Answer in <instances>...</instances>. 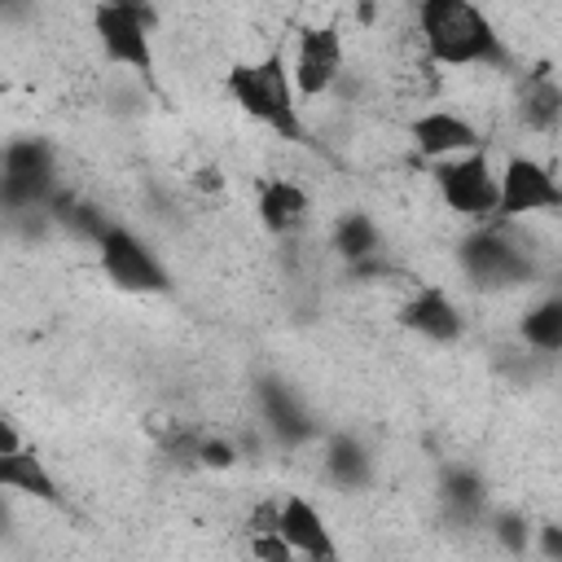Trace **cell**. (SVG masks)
Here are the masks:
<instances>
[{
    "mask_svg": "<svg viewBox=\"0 0 562 562\" xmlns=\"http://www.w3.org/2000/svg\"><path fill=\"white\" fill-rule=\"evenodd\" d=\"M334 246H338L342 259L360 263V259H373V255H378L382 237H378V224H373L364 211H347V215L338 220V228H334Z\"/></svg>",
    "mask_w": 562,
    "mask_h": 562,
    "instance_id": "cell-19",
    "label": "cell"
},
{
    "mask_svg": "<svg viewBox=\"0 0 562 562\" xmlns=\"http://www.w3.org/2000/svg\"><path fill=\"white\" fill-rule=\"evenodd\" d=\"M325 474L338 487H364L373 479V457L356 435H334L325 448Z\"/></svg>",
    "mask_w": 562,
    "mask_h": 562,
    "instance_id": "cell-17",
    "label": "cell"
},
{
    "mask_svg": "<svg viewBox=\"0 0 562 562\" xmlns=\"http://www.w3.org/2000/svg\"><path fill=\"white\" fill-rule=\"evenodd\" d=\"M422 40L439 66H474V61H505L501 35L470 0H426L422 4Z\"/></svg>",
    "mask_w": 562,
    "mask_h": 562,
    "instance_id": "cell-1",
    "label": "cell"
},
{
    "mask_svg": "<svg viewBox=\"0 0 562 562\" xmlns=\"http://www.w3.org/2000/svg\"><path fill=\"white\" fill-rule=\"evenodd\" d=\"M518 334H522V342H531V347H540V351H562V294L536 303V307L522 316Z\"/></svg>",
    "mask_w": 562,
    "mask_h": 562,
    "instance_id": "cell-20",
    "label": "cell"
},
{
    "mask_svg": "<svg viewBox=\"0 0 562 562\" xmlns=\"http://www.w3.org/2000/svg\"><path fill=\"white\" fill-rule=\"evenodd\" d=\"M518 119L531 132H553L562 123V88L549 79V70H536L518 97Z\"/></svg>",
    "mask_w": 562,
    "mask_h": 562,
    "instance_id": "cell-16",
    "label": "cell"
},
{
    "mask_svg": "<svg viewBox=\"0 0 562 562\" xmlns=\"http://www.w3.org/2000/svg\"><path fill=\"white\" fill-rule=\"evenodd\" d=\"M97 40L110 61L132 66L149 88H154V48H149V26L154 9L149 4H97L92 9Z\"/></svg>",
    "mask_w": 562,
    "mask_h": 562,
    "instance_id": "cell-4",
    "label": "cell"
},
{
    "mask_svg": "<svg viewBox=\"0 0 562 562\" xmlns=\"http://www.w3.org/2000/svg\"><path fill=\"white\" fill-rule=\"evenodd\" d=\"M0 487L22 492V496L44 501V505H61L57 479L44 470V461L35 457V448H22V452H13V457H0Z\"/></svg>",
    "mask_w": 562,
    "mask_h": 562,
    "instance_id": "cell-14",
    "label": "cell"
},
{
    "mask_svg": "<svg viewBox=\"0 0 562 562\" xmlns=\"http://www.w3.org/2000/svg\"><path fill=\"white\" fill-rule=\"evenodd\" d=\"M57 193V162L48 140H13L4 149V202L9 211L48 206Z\"/></svg>",
    "mask_w": 562,
    "mask_h": 562,
    "instance_id": "cell-6",
    "label": "cell"
},
{
    "mask_svg": "<svg viewBox=\"0 0 562 562\" xmlns=\"http://www.w3.org/2000/svg\"><path fill=\"white\" fill-rule=\"evenodd\" d=\"M101 268L114 285L123 290H136V294H162L171 281L162 272V263L149 255V246L140 237H132L127 228H110L105 241H101Z\"/></svg>",
    "mask_w": 562,
    "mask_h": 562,
    "instance_id": "cell-8",
    "label": "cell"
},
{
    "mask_svg": "<svg viewBox=\"0 0 562 562\" xmlns=\"http://www.w3.org/2000/svg\"><path fill=\"white\" fill-rule=\"evenodd\" d=\"M259 220H263V228L277 233V237L294 233V228L307 220V193H303L299 184H290V180L263 184V193H259Z\"/></svg>",
    "mask_w": 562,
    "mask_h": 562,
    "instance_id": "cell-15",
    "label": "cell"
},
{
    "mask_svg": "<svg viewBox=\"0 0 562 562\" xmlns=\"http://www.w3.org/2000/svg\"><path fill=\"white\" fill-rule=\"evenodd\" d=\"M536 544H540V553L549 562H562V522H544L540 536H536Z\"/></svg>",
    "mask_w": 562,
    "mask_h": 562,
    "instance_id": "cell-26",
    "label": "cell"
},
{
    "mask_svg": "<svg viewBox=\"0 0 562 562\" xmlns=\"http://www.w3.org/2000/svg\"><path fill=\"white\" fill-rule=\"evenodd\" d=\"M281 536L307 562H338V549H334V536H329L321 509L307 505L303 496H285V505H281Z\"/></svg>",
    "mask_w": 562,
    "mask_h": 562,
    "instance_id": "cell-11",
    "label": "cell"
},
{
    "mask_svg": "<svg viewBox=\"0 0 562 562\" xmlns=\"http://www.w3.org/2000/svg\"><path fill=\"white\" fill-rule=\"evenodd\" d=\"M435 184L448 211L470 215V220H496L501 211V176L487 162V149L448 158L435 167Z\"/></svg>",
    "mask_w": 562,
    "mask_h": 562,
    "instance_id": "cell-3",
    "label": "cell"
},
{
    "mask_svg": "<svg viewBox=\"0 0 562 562\" xmlns=\"http://www.w3.org/2000/svg\"><path fill=\"white\" fill-rule=\"evenodd\" d=\"M439 496H443L452 518H479L487 509V487L470 465H452L439 483Z\"/></svg>",
    "mask_w": 562,
    "mask_h": 562,
    "instance_id": "cell-18",
    "label": "cell"
},
{
    "mask_svg": "<svg viewBox=\"0 0 562 562\" xmlns=\"http://www.w3.org/2000/svg\"><path fill=\"white\" fill-rule=\"evenodd\" d=\"M562 206V184L553 180V171L536 158L514 154L501 171V211L496 220H518L531 211H558Z\"/></svg>",
    "mask_w": 562,
    "mask_h": 562,
    "instance_id": "cell-7",
    "label": "cell"
},
{
    "mask_svg": "<svg viewBox=\"0 0 562 562\" xmlns=\"http://www.w3.org/2000/svg\"><path fill=\"white\" fill-rule=\"evenodd\" d=\"M457 259H461L465 277H470L474 285H483V290L527 285L531 272H536L531 259H527V250H518L501 228H479V233H470V237L461 241Z\"/></svg>",
    "mask_w": 562,
    "mask_h": 562,
    "instance_id": "cell-5",
    "label": "cell"
},
{
    "mask_svg": "<svg viewBox=\"0 0 562 562\" xmlns=\"http://www.w3.org/2000/svg\"><path fill=\"white\" fill-rule=\"evenodd\" d=\"M281 505L285 501H259L250 509V536H281Z\"/></svg>",
    "mask_w": 562,
    "mask_h": 562,
    "instance_id": "cell-24",
    "label": "cell"
},
{
    "mask_svg": "<svg viewBox=\"0 0 562 562\" xmlns=\"http://www.w3.org/2000/svg\"><path fill=\"white\" fill-rule=\"evenodd\" d=\"M338 70H342V35H338V26H303L299 57H294V92L312 101V97L334 88Z\"/></svg>",
    "mask_w": 562,
    "mask_h": 562,
    "instance_id": "cell-9",
    "label": "cell"
},
{
    "mask_svg": "<svg viewBox=\"0 0 562 562\" xmlns=\"http://www.w3.org/2000/svg\"><path fill=\"white\" fill-rule=\"evenodd\" d=\"M228 92L250 119L268 123L281 140H303V119H299V105H294V70L285 66L281 53L233 66L228 70Z\"/></svg>",
    "mask_w": 562,
    "mask_h": 562,
    "instance_id": "cell-2",
    "label": "cell"
},
{
    "mask_svg": "<svg viewBox=\"0 0 562 562\" xmlns=\"http://www.w3.org/2000/svg\"><path fill=\"white\" fill-rule=\"evenodd\" d=\"M413 145L426 158H461V154L483 149V136L470 119L448 114V110H430V114L413 119Z\"/></svg>",
    "mask_w": 562,
    "mask_h": 562,
    "instance_id": "cell-10",
    "label": "cell"
},
{
    "mask_svg": "<svg viewBox=\"0 0 562 562\" xmlns=\"http://www.w3.org/2000/svg\"><path fill=\"white\" fill-rule=\"evenodd\" d=\"M400 325L413 329V334H422V338H435V342H452V338H461V329H465L461 312L452 307V299H448L443 290H422V294H413V299L400 307Z\"/></svg>",
    "mask_w": 562,
    "mask_h": 562,
    "instance_id": "cell-12",
    "label": "cell"
},
{
    "mask_svg": "<svg viewBox=\"0 0 562 562\" xmlns=\"http://www.w3.org/2000/svg\"><path fill=\"white\" fill-rule=\"evenodd\" d=\"M233 461H237L233 443H224V439H202V443H198V465H206V470H228Z\"/></svg>",
    "mask_w": 562,
    "mask_h": 562,
    "instance_id": "cell-25",
    "label": "cell"
},
{
    "mask_svg": "<svg viewBox=\"0 0 562 562\" xmlns=\"http://www.w3.org/2000/svg\"><path fill=\"white\" fill-rule=\"evenodd\" d=\"M250 553L259 562H299V553L285 536H250Z\"/></svg>",
    "mask_w": 562,
    "mask_h": 562,
    "instance_id": "cell-23",
    "label": "cell"
},
{
    "mask_svg": "<svg viewBox=\"0 0 562 562\" xmlns=\"http://www.w3.org/2000/svg\"><path fill=\"white\" fill-rule=\"evenodd\" d=\"M193 184H198V189H220V184H224V176H220V171H215V167H202V171H198V180H193Z\"/></svg>",
    "mask_w": 562,
    "mask_h": 562,
    "instance_id": "cell-27",
    "label": "cell"
},
{
    "mask_svg": "<svg viewBox=\"0 0 562 562\" xmlns=\"http://www.w3.org/2000/svg\"><path fill=\"white\" fill-rule=\"evenodd\" d=\"M66 228H70L75 237H83V241H97V246H101V241H105V233H110L114 224H110V220H101V211H97V206L75 202V206H70V215H66Z\"/></svg>",
    "mask_w": 562,
    "mask_h": 562,
    "instance_id": "cell-22",
    "label": "cell"
},
{
    "mask_svg": "<svg viewBox=\"0 0 562 562\" xmlns=\"http://www.w3.org/2000/svg\"><path fill=\"white\" fill-rule=\"evenodd\" d=\"M259 408H263V417H268V426L281 443H303V439L316 435V422L307 417V408L277 378H259Z\"/></svg>",
    "mask_w": 562,
    "mask_h": 562,
    "instance_id": "cell-13",
    "label": "cell"
},
{
    "mask_svg": "<svg viewBox=\"0 0 562 562\" xmlns=\"http://www.w3.org/2000/svg\"><path fill=\"white\" fill-rule=\"evenodd\" d=\"M492 536H496L514 558H522V553L531 549V522H527V514H518V509H496V514H492Z\"/></svg>",
    "mask_w": 562,
    "mask_h": 562,
    "instance_id": "cell-21",
    "label": "cell"
}]
</instances>
